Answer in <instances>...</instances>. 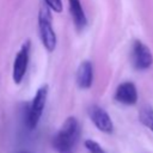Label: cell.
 I'll use <instances>...</instances> for the list:
<instances>
[{
  "label": "cell",
  "instance_id": "6da1fadb",
  "mask_svg": "<svg viewBox=\"0 0 153 153\" xmlns=\"http://www.w3.org/2000/svg\"><path fill=\"white\" fill-rule=\"evenodd\" d=\"M80 139V124L73 116L67 117L53 137V147L57 153H74Z\"/></svg>",
  "mask_w": 153,
  "mask_h": 153
},
{
  "label": "cell",
  "instance_id": "7a4b0ae2",
  "mask_svg": "<svg viewBox=\"0 0 153 153\" xmlns=\"http://www.w3.org/2000/svg\"><path fill=\"white\" fill-rule=\"evenodd\" d=\"M49 7L45 5L41 8L38 14V29H39V36L41 41L44 45V48L51 53L54 51L56 47V35L53 29L51 24V16L49 12Z\"/></svg>",
  "mask_w": 153,
  "mask_h": 153
},
{
  "label": "cell",
  "instance_id": "3957f363",
  "mask_svg": "<svg viewBox=\"0 0 153 153\" xmlns=\"http://www.w3.org/2000/svg\"><path fill=\"white\" fill-rule=\"evenodd\" d=\"M47 97H48V86L43 85L37 90L30 108H27L25 111V124L29 129H35L36 126L38 124V121L45 106Z\"/></svg>",
  "mask_w": 153,
  "mask_h": 153
},
{
  "label": "cell",
  "instance_id": "277c9868",
  "mask_svg": "<svg viewBox=\"0 0 153 153\" xmlns=\"http://www.w3.org/2000/svg\"><path fill=\"white\" fill-rule=\"evenodd\" d=\"M131 63L137 71L148 69L153 63V55L149 48L141 41H135L131 47Z\"/></svg>",
  "mask_w": 153,
  "mask_h": 153
},
{
  "label": "cell",
  "instance_id": "5b68a950",
  "mask_svg": "<svg viewBox=\"0 0 153 153\" xmlns=\"http://www.w3.org/2000/svg\"><path fill=\"white\" fill-rule=\"evenodd\" d=\"M29 55H30V41H26L22 48L18 50L14 62H13V81L16 84H20L22 80L25 76L26 69H27V63H29Z\"/></svg>",
  "mask_w": 153,
  "mask_h": 153
},
{
  "label": "cell",
  "instance_id": "8992f818",
  "mask_svg": "<svg viewBox=\"0 0 153 153\" xmlns=\"http://www.w3.org/2000/svg\"><path fill=\"white\" fill-rule=\"evenodd\" d=\"M88 116L92 121V123L103 133L110 134L114 130L112 121L109 116V114L98 105H91L88 108Z\"/></svg>",
  "mask_w": 153,
  "mask_h": 153
},
{
  "label": "cell",
  "instance_id": "52a82bcc",
  "mask_svg": "<svg viewBox=\"0 0 153 153\" xmlns=\"http://www.w3.org/2000/svg\"><path fill=\"white\" fill-rule=\"evenodd\" d=\"M115 99L124 105H134L137 102V90L130 81H126L118 85L115 92Z\"/></svg>",
  "mask_w": 153,
  "mask_h": 153
},
{
  "label": "cell",
  "instance_id": "ba28073f",
  "mask_svg": "<svg viewBox=\"0 0 153 153\" xmlns=\"http://www.w3.org/2000/svg\"><path fill=\"white\" fill-rule=\"evenodd\" d=\"M93 81V66L91 61H82L76 71V84L80 88H90Z\"/></svg>",
  "mask_w": 153,
  "mask_h": 153
},
{
  "label": "cell",
  "instance_id": "9c48e42d",
  "mask_svg": "<svg viewBox=\"0 0 153 153\" xmlns=\"http://www.w3.org/2000/svg\"><path fill=\"white\" fill-rule=\"evenodd\" d=\"M68 2H69V10H71V14H72L74 25H75L76 30L81 31L87 24V19H86L85 12L82 10L81 2H80V0H68Z\"/></svg>",
  "mask_w": 153,
  "mask_h": 153
},
{
  "label": "cell",
  "instance_id": "30bf717a",
  "mask_svg": "<svg viewBox=\"0 0 153 153\" xmlns=\"http://www.w3.org/2000/svg\"><path fill=\"white\" fill-rule=\"evenodd\" d=\"M139 117H140L141 123L153 133V108L149 105L141 108Z\"/></svg>",
  "mask_w": 153,
  "mask_h": 153
},
{
  "label": "cell",
  "instance_id": "8fae6325",
  "mask_svg": "<svg viewBox=\"0 0 153 153\" xmlns=\"http://www.w3.org/2000/svg\"><path fill=\"white\" fill-rule=\"evenodd\" d=\"M85 147L90 153H105L104 149L102 148V146L98 142H96V141H93L91 139L85 141Z\"/></svg>",
  "mask_w": 153,
  "mask_h": 153
},
{
  "label": "cell",
  "instance_id": "7c38bea8",
  "mask_svg": "<svg viewBox=\"0 0 153 153\" xmlns=\"http://www.w3.org/2000/svg\"><path fill=\"white\" fill-rule=\"evenodd\" d=\"M45 5L54 12H62L63 10V5H62V0H44Z\"/></svg>",
  "mask_w": 153,
  "mask_h": 153
},
{
  "label": "cell",
  "instance_id": "4fadbf2b",
  "mask_svg": "<svg viewBox=\"0 0 153 153\" xmlns=\"http://www.w3.org/2000/svg\"><path fill=\"white\" fill-rule=\"evenodd\" d=\"M20 153H29V152H20Z\"/></svg>",
  "mask_w": 153,
  "mask_h": 153
}]
</instances>
